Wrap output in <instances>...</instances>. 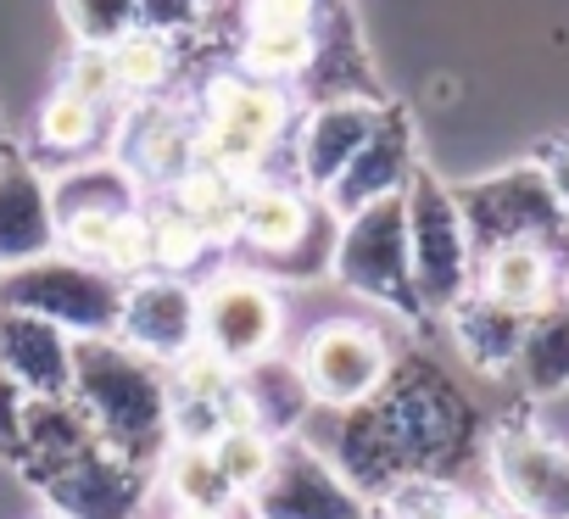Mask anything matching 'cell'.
Listing matches in <instances>:
<instances>
[{
	"label": "cell",
	"instance_id": "cell-12",
	"mask_svg": "<svg viewBox=\"0 0 569 519\" xmlns=\"http://www.w3.org/2000/svg\"><path fill=\"white\" fill-rule=\"evenodd\" d=\"M0 369L29 397H68L73 391V347H68L62 325L23 313V308H0Z\"/></svg>",
	"mask_w": 569,
	"mask_h": 519
},
{
	"label": "cell",
	"instance_id": "cell-1",
	"mask_svg": "<svg viewBox=\"0 0 569 519\" xmlns=\"http://www.w3.org/2000/svg\"><path fill=\"white\" fill-rule=\"evenodd\" d=\"M73 391L96 436L123 458L151 452L168 430V391L129 347H107V341L73 347Z\"/></svg>",
	"mask_w": 569,
	"mask_h": 519
},
{
	"label": "cell",
	"instance_id": "cell-15",
	"mask_svg": "<svg viewBox=\"0 0 569 519\" xmlns=\"http://www.w3.org/2000/svg\"><path fill=\"white\" fill-rule=\"evenodd\" d=\"M46 486H51L57 508L73 519H129L140 502V480L123 463V452H96V447L84 458L51 469Z\"/></svg>",
	"mask_w": 569,
	"mask_h": 519
},
{
	"label": "cell",
	"instance_id": "cell-10",
	"mask_svg": "<svg viewBox=\"0 0 569 519\" xmlns=\"http://www.w3.org/2000/svg\"><path fill=\"white\" fill-rule=\"evenodd\" d=\"M341 275H347V286H358L380 302H397V308L419 302L413 251H408V207L402 201H380V207L358 212V229L341 246Z\"/></svg>",
	"mask_w": 569,
	"mask_h": 519
},
{
	"label": "cell",
	"instance_id": "cell-26",
	"mask_svg": "<svg viewBox=\"0 0 569 519\" xmlns=\"http://www.w3.org/2000/svg\"><path fill=\"white\" fill-rule=\"evenodd\" d=\"M40 140H46L51 151H79V146H90V140H96V101H84V96H73V90H57V96L46 101V112H40Z\"/></svg>",
	"mask_w": 569,
	"mask_h": 519
},
{
	"label": "cell",
	"instance_id": "cell-6",
	"mask_svg": "<svg viewBox=\"0 0 569 519\" xmlns=\"http://www.w3.org/2000/svg\"><path fill=\"white\" fill-rule=\"evenodd\" d=\"M313 402H330V408H358L369 397H380V386L391 380V352L386 341L358 325V319H336L325 330H313L302 341V358H297Z\"/></svg>",
	"mask_w": 569,
	"mask_h": 519
},
{
	"label": "cell",
	"instance_id": "cell-17",
	"mask_svg": "<svg viewBox=\"0 0 569 519\" xmlns=\"http://www.w3.org/2000/svg\"><path fill=\"white\" fill-rule=\"evenodd\" d=\"M51 246V212L46 196L29 179L0 184V269H29Z\"/></svg>",
	"mask_w": 569,
	"mask_h": 519
},
{
	"label": "cell",
	"instance_id": "cell-31",
	"mask_svg": "<svg viewBox=\"0 0 569 519\" xmlns=\"http://www.w3.org/2000/svg\"><path fill=\"white\" fill-rule=\"evenodd\" d=\"M319 0H246V34L262 29H313Z\"/></svg>",
	"mask_w": 569,
	"mask_h": 519
},
{
	"label": "cell",
	"instance_id": "cell-38",
	"mask_svg": "<svg viewBox=\"0 0 569 519\" xmlns=\"http://www.w3.org/2000/svg\"><path fill=\"white\" fill-rule=\"evenodd\" d=\"M51 519H73V513H51Z\"/></svg>",
	"mask_w": 569,
	"mask_h": 519
},
{
	"label": "cell",
	"instance_id": "cell-33",
	"mask_svg": "<svg viewBox=\"0 0 569 519\" xmlns=\"http://www.w3.org/2000/svg\"><path fill=\"white\" fill-rule=\"evenodd\" d=\"M134 12H140L146 23H157V29H162V23H173V18H184V12H190V0H134Z\"/></svg>",
	"mask_w": 569,
	"mask_h": 519
},
{
	"label": "cell",
	"instance_id": "cell-7",
	"mask_svg": "<svg viewBox=\"0 0 569 519\" xmlns=\"http://www.w3.org/2000/svg\"><path fill=\"white\" fill-rule=\"evenodd\" d=\"M408 251H413V291L425 308H458L469 297V223L463 212L425 184L408 201Z\"/></svg>",
	"mask_w": 569,
	"mask_h": 519
},
{
	"label": "cell",
	"instance_id": "cell-22",
	"mask_svg": "<svg viewBox=\"0 0 569 519\" xmlns=\"http://www.w3.org/2000/svg\"><path fill=\"white\" fill-rule=\"evenodd\" d=\"M313 57H319L313 29H262V34H246V51H240L251 79H291Z\"/></svg>",
	"mask_w": 569,
	"mask_h": 519
},
{
	"label": "cell",
	"instance_id": "cell-21",
	"mask_svg": "<svg viewBox=\"0 0 569 519\" xmlns=\"http://www.w3.org/2000/svg\"><path fill=\"white\" fill-rule=\"evenodd\" d=\"M212 458H218V469H223V480H229L234 491H257V486L268 480L273 458H279V441H273L268 430H257V425H229V430L212 441Z\"/></svg>",
	"mask_w": 569,
	"mask_h": 519
},
{
	"label": "cell",
	"instance_id": "cell-20",
	"mask_svg": "<svg viewBox=\"0 0 569 519\" xmlns=\"http://www.w3.org/2000/svg\"><path fill=\"white\" fill-rule=\"evenodd\" d=\"M168 491L184 502V508H207V513H223L234 486L223 480L212 447H196V441H179L168 452Z\"/></svg>",
	"mask_w": 569,
	"mask_h": 519
},
{
	"label": "cell",
	"instance_id": "cell-23",
	"mask_svg": "<svg viewBox=\"0 0 569 519\" xmlns=\"http://www.w3.org/2000/svg\"><path fill=\"white\" fill-rule=\"evenodd\" d=\"M363 123H369V118H363L358 107H330V112L319 118V129L308 134V168H313L319 179H336L347 162H358V151H363V140H369Z\"/></svg>",
	"mask_w": 569,
	"mask_h": 519
},
{
	"label": "cell",
	"instance_id": "cell-2",
	"mask_svg": "<svg viewBox=\"0 0 569 519\" xmlns=\"http://www.w3.org/2000/svg\"><path fill=\"white\" fill-rule=\"evenodd\" d=\"M375 419H380V436L397 458L402 475H436L447 469L463 441H469V408L458 402V391L436 375H408V380H386L380 386V402L369 397Z\"/></svg>",
	"mask_w": 569,
	"mask_h": 519
},
{
	"label": "cell",
	"instance_id": "cell-29",
	"mask_svg": "<svg viewBox=\"0 0 569 519\" xmlns=\"http://www.w3.org/2000/svg\"><path fill=\"white\" fill-rule=\"evenodd\" d=\"M62 90H73V96H84V101H107V96H118V68H112V46H96V40H84L79 51H73V62H68V84Z\"/></svg>",
	"mask_w": 569,
	"mask_h": 519
},
{
	"label": "cell",
	"instance_id": "cell-24",
	"mask_svg": "<svg viewBox=\"0 0 569 519\" xmlns=\"http://www.w3.org/2000/svg\"><path fill=\"white\" fill-rule=\"evenodd\" d=\"M168 46H162V34H151V29H129V34H118L112 40V68H118V90H134V96H151V90H162V79H168Z\"/></svg>",
	"mask_w": 569,
	"mask_h": 519
},
{
	"label": "cell",
	"instance_id": "cell-34",
	"mask_svg": "<svg viewBox=\"0 0 569 519\" xmlns=\"http://www.w3.org/2000/svg\"><path fill=\"white\" fill-rule=\"evenodd\" d=\"M541 173H547V184L558 190V201L569 207V140H563V146L547 157V168H541Z\"/></svg>",
	"mask_w": 569,
	"mask_h": 519
},
{
	"label": "cell",
	"instance_id": "cell-18",
	"mask_svg": "<svg viewBox=\"0 0 569 519\" xmlns=\"http://www.w3.org/2000/svg\"><path fill=\"white\" fill-rule=\"evenodd\" d=\"M240 234H246L257 251H268V257L297 251V246L308 240V201H302L297 190L257 184V190H246V201H240Z\"/></svg>",
	"mask_w": 569,
	"mask_h": 519
},
{
	"label": "cell",
	"instance_id": "cell-5",
	"mask_svg": "<svg viewBox=\"0 0 569 519\" xmlns=\"http://www.w3.org/2000/svg\"><path fill=\"white\" fill-rule=\"evenodd\" d=\"M0 308H23V313H40L62 330L107 336V330H118L123 291L107 275H90L73 263H29L0 286Z\"/></svg>",
	"mask_w": 569,
	"mask_h": 519
},
{
	"label": "cell",
	"instance_id": "cell-36",
	"mask_svg": "<svg viewBox=\"0 0 569 519\" xmlns=\"http://www.w3.org/2000/svg\"><path fill=\"white\" fill-rule=\"evenodd\" d=\"M179 519H223V513H207V508H179Z\"/></svg>",
	"mask_w": 569,
	"mask_h": 519
},
{
	"label": "cell",
	"instance_id": "cell-27",
	"mask_svg": "<svg viewBox=\"0 0 569 519\" xmlns=\"http://www.w3.org/2000/svg\"><path fill=\"white\" fill-rule=\"evenodd\" d=\"M123 218H129V207H118V201H90V207H73V212H68V246H73L79 257H96V263H101Z\"/></svg>",
	"mask_w": 569,
	"mask_h": 519
},
{
	"label": "cell",
	"instance_id": "cell-19",
	"mask_svg": "<svg viewBox=\"0 0 569 519\" xmlns=\"http://www.w3.org/2000/svg\"><path fill=\"white\" fill-rule=\"evenodd\" d=\"M513 369L525 375V386L536 397L569 391V308L530 313V330H525V347H519Z\"/></svg>",
	"mask_w": 569,
	"mask_h": 519
},
{
	"label": "cell",
	"instance_id": "cell-16",
	"mask_svg": "<svg viewBox=\"0 0 569 519\" xmlns=\"http://www.w3.org/2000/svg\"><path fill=\"white\" fill-rule=\"evenodd\" d=\"M452 330H458V347L480 363V369H513L519 347H525V330H530V313H513V308H497L486 297H463L452 308Z\"/></svg>",
	"mask_w": 569,
	"mask_h": 519
},
{
	"label": "cell",
	"instance_id": "cell-3",
	"mask_svg": "<svg viewBox=\"0 0 569 519\" xmlns=\"http://www.w3.org/2000/svg\"><path fill=\"white\" fill-rule=\"evenodd\" d=\"M284 129V96L268 79H218L207 90V129L196 140V162L223 173H251Z\"/></svg>",
	"mask_w": 569,
	"mask_h": 519
},
{
	"label": "cell",
	"instance_id": "cell-30",
	"mask_svg": "<svg viewBox=\"0 0 569 519\" xmlns=\"http://www.w3.org/2000/svg\"><path fill=\"white\" fill-rule=\"evenodd\" d=\"M68 12H73V23H79V34L84 40H118V34H129L134 29V0H68Z\"/></svg>",
	"mask_w": 569,
	"mask_h": 519
},
{
	"label": "cell",
	"instance_id": "cell-8",
	"mask_svg": "<svg viewBox=\"0 0 569 519\" xmlns=\"http://www.w3.org/2000/svg\"><path fill=\"white\" fill-rule=\"evenodd\" d=\"M201 347H212L223 363L246 369L257 358H268V347L279 341V325H284V308L279 297L251 280V275H218L201 297Z\"/></svg>",
	"mask_w": 569,
	"mask_h": 519
},
{
	"label": "cell",
	"instance_id": "cell-25",
	"mask_svg": "<svg viewBox=\"0 0 569 519\" xmlns=\"http://www.w3.org/2000/svg\"><path fill=\"white\" fill-rule=\"evenodd\" d=\"M146 229H151V263L157 269H190L196 257L212 246L207 234H201V223L184 212V207H162V212H151L146 218Z\"/></svg>",
	"mask_w": 569,
	"mask_h": 519
},
{
	"label": "cell",
	"instance_id": "cell-37",
	"mask_svg": "<svg viewBox=\"0 0 569 519\" xmlns=\"http://www.w3.org/2000/svg\"><path fill=\"white\" fill-rule=\"evenodd\" d=\"M363 519H391V513H363Z\"/></svg>",
	"mask_w": 569,
	"mask_h": 519
},
{
	"label": "cell",
	"instance_id": "cell-13",
	"mask_svg": "<svg viewBox=\"0 0 569 519\" xmlns=\"http://www.w3.org/2000/svg\"><path fill=\"white\" fill-rule=\"evenodd\" d=\"M118 330L146 358H184L201 341V302L179 280H146L123 297Z\"/></svg>",
	"mask_w": 569,
	"mask_h": 519
},
{
	"label": "cell",
	"instance_id": "cell-32",
	"mask_svg": "<svg viewBox=\"0 0 569 519\" xmlns=\"http://www.w3.org/2000/svg\"><path fill=\"white\" fill-rule=\"evenodd\" d=\"M23 408H29V391L0 369V447L7 452H18V441H23Z\"/></svg>",
	"mask_w": 569,
	"mask_h": 519
},
{
	"label": "cell",
	"instance_id": "cell-14",
	"mask_svg": "<svg viewBox=\"0 0 569 519\" xmlns=\"http://www.w3.org/2000/svg\"><path fill=\"white\" fill-rule=\"evenodd\" d=\"M558 291V251L536 246V240H502L486 246L480 269H475V297L513 308V313H541L552 308Z\"/></svg>",
	"mask_w": 569,
	"mask_h": 519
},
{
	"label": "cell",
	"instance_id": "cell-28",
	"mask_svg": "<svg viewBox=\"0 0 569 519\" xmlns=\"http://www.w3.org/2000/svg\"><path fill=\"white\" fill-rule=\"evenodd\" d=\"M179 363V397H201V402H223L229 397V386H234V363H223L212 347H190L184 358H173Z\"/></svg>",
	"mask_w": 569,
	"mask_h": 519
},
{
	"label": "cell",
	"instance_id": "cell-4",
	"mask_svg": "<svg viewBox=\"0 0 569 519\" xmlns=\"http://www.w3.org/2000/svg\"><path fill=\"white\" fill-rule=\"evenodd\" d=\"M463 223L480 234V246L536 240V246L569 257V207L558 201V190L547 184L541 168H513V173L491 179L486 190H475V207Z\"/></svg>",
	"mask_w": 569,
	"mask_h": 519
},
{
	"label": "cell",
	"instance_id": "cell-11",
	"mask_svg": "<svg viewBox=\"0 0 569 519\" xmlns=\"http://www.w3.org/2000/svg\"><path fill=\"white\" fill-rule=\"evenodd\" d=\"M257 519H363L358 486H347L330 463H319L308 447H279L268 480L251 491Z\"/></svg>",
	"mask_w": 569,
	"mask_h": 519
},
{
	"label": "cell",
	"instance_id": "cell-9",
	"mask_svg": "<svg viewBox=\"0 0 569 519\" xmlns=\"http://www.w3.org/2000/svg\"><path fill=\"white\" fill-rule=\"evenodd\" d=\"M497 491L525 519H569V452L530 425H502L491 436Z\"/></svg>",
	"mask_w": 569,
	"mask_h": 519
},
{
	"label": "cell",
	"instance_id": "cell-35",
	"mask_svg": "<svg viewBox=\"0 0 569 519\" xmlns=\"http://www.w3.org/2000/svg\"><path fill=\"white\" fill-rule=\"evenodd\" d=\"M452 519H502V513H491L486 502H458V508H452Z\"/></svg>",
	"mask_w": 569,
	"mask_h": 519
}]
</instances>
